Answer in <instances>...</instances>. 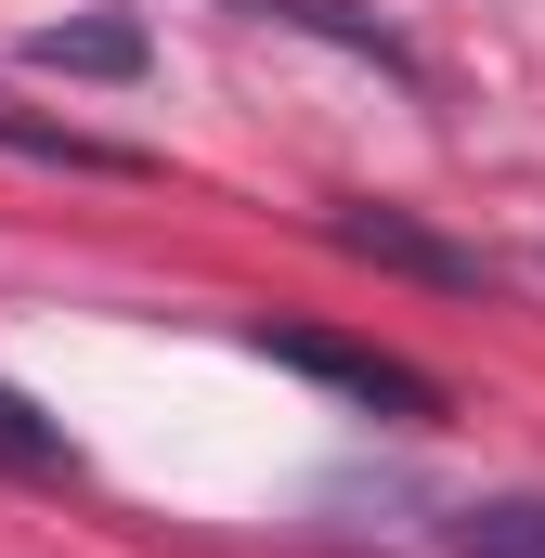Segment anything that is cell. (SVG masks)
Returning a JSON list of instances; mask_svg holds the SVG:
<instances>
[{"mask_svg":"<svg viewBox=\"0 0 545 558\" xmlns=\"http://www.w3.org/2000/svg\"><path fill=\"white\" fill-rule=\"evenodd\" d=\"M234 13H272V26H299V39H325V52H364V65H390V78H403V39H390L364 0H234Z\"/></svg>","mask_w":545,"mask_h":558,"instance_id":"obj_5","label":"cell"},{"mask_svg":"<svg viewBox=\"0 0 545 558\" xmlns=\"http://www.w3.org/2000/svg\"><path fill=\"white\" fill-rule=\"evenodd\" d=\"M455 558H545V494H481V507H455Z\"/></svg>","mask_w":545,"mask_h":558,"instance_id":"obj_6","label":"cell"},{"mask_svg":"<svg viewBox=\"0 0 545 558\" xmlns=\"http://www.w3.org/2000/svg\"><path fill=\"white\" fill-rule=\"evenodd\" d=\"M261 351L286 364V377H325V390L377 403V416H441V390L415 377L403 351H364V338H325V325H261Z\"/></svg>","mask_w":545,"mask_h":558,"instance_id":"obj_1","label":"cell"},{"mask_svg":"<svg viewBox=\"0 0 545 558\" xmlns=\"http://www.w3.org/2000/svg\"><path fill=\"white\" fill-rule=\"evenodd\" d=\"M0 143H13V156H39V169H92V182H131V169H143L131 143L78 131V118H26V105H0Z\"/></svg>","mask_w":545,"mask_h":558,"instance_id":"obj_4","label":"cell"},{"mask_svg":"<svg viewBox=\"0 0 545 558\" xmlns=\"http://www.w3.org/2000/svg\"><path fill=\"white\" fill-rule=\"evenodd\" d=\"M0 468H13V481H65V468H78V441L39 416L26 390H0Z\"/></svg>","mask_w":545,"mask_h":558,"instance_id":"obj_7","label":"cell"},{"mask_svg":"<svg viewBox=\"0 0 545 558\" xmlns=\"http://www.w3.org/2000/svg\"><path fill=\"white\" fill-rule=\"evenodd\" d=\"M338 247L351 260H377V274H415V286H481V247H455V234H428V221H403V208H338Z\"/></svg>","mask_w":545,"mask_h":558,"instance_id":"obj_2","label":"cell"},{"mask_svg":"<svg viewBox=\"0 0 545 558\" xmlns=\"http://www.w3.org/2000/svg\"><path fill=\"white\" fill-rule=\"evenodd\" d=\"M26 65H52V78H143V26L131 13H65V26L26 39Z\"/></svg>","mask_w":545,"mask_h":558,"instance_id":"obj_3","label":"cell"}]
</instances>
